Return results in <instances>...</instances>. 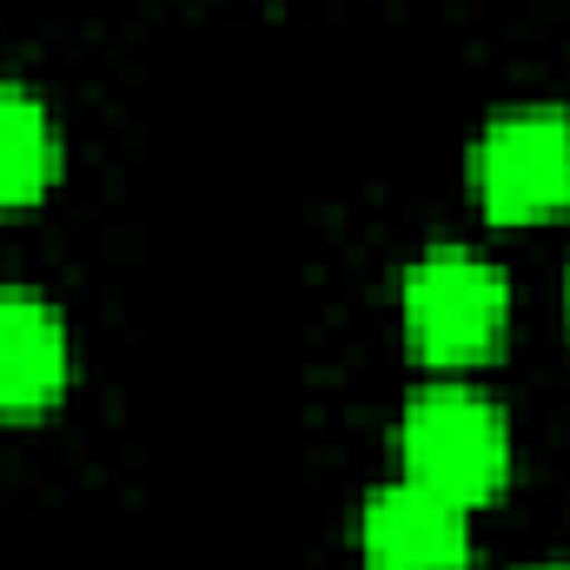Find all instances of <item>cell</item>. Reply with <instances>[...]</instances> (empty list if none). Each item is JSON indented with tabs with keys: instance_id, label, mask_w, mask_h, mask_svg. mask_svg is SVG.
<instances>
[{
	"instance_id": "6da1fadb",
	"label": "cell",
	"mask_w": 570,
	"mask_h": 570,
	"mask_svg": "<svg viewBox=\"0 0 570 570\" xmlns=\"http://www.w3.org/2000/svg\"><path fill=\"white\" fill-rule=\"evenodd\" d=\"M399 325L425 365H484L511 325V279L471 246H425L399 273Z\"/></svg>"
},
{
	"instance_id": "7a4b0ae2",
	"label": "cell",
	"mask_w": 570,
	"mask_h": 570,
	"mask_svg": "<svg viewBox=\"0 0 570 570\" xmlns=\"http://www.w3.org/2000/svg\"><path fill=\"white\" fill-rule=\"evenodd\" d=\"M399 478H419L458 504H484L511 478V419L471 385H419L392 425Z\"/></svg>"
},
{
	"instance_id": "3957f363",
	"label": "cell",
	"mask_w": 570,
	"mask_h": 570,
	"mask_svg": "<svg viewBox=\"0 0 570 570\" xmlns=\"http://www.w3.org/2000/svg\"><path fill=\"white\" fill-rule=\"evenodd\" d=\"M471 193L491 226H538L570 213V114L564 107H504L471 146Z\"/></svg>"
},
{
	"instance_id": "277c9868",
	"label": "cell",
	"mask_w": 570,
	"mask_h": 570,
	"mask_svg": "<svg viewBox=\"0 0 570 570\" xmlns=\"http://www.w3.org/2000/svg\"><path fill=\"white\" fill-rule=\"evenodd\" d=\"M358 564L365 570H464L471 564V504L392 478L358 504Z\"/></svg>"
},
{
	"instance_id": "5b68a950",
	"label": "cell",
	"mask_w": 570,
	"mask_h": 570,
	"mask_svg": "<svg viewBox=\"0 0 570 570\" xmlns=\"http://www.w3.org/2000/svg\"><path fill=\"white\" fill-rule=\"evenodd\" d=\"M73 379V338L53 298L0 285V419H40Z\"/></svg>"
},
{
	"instance_id": "8992f818",
	"label": "cell",
	"mask_w": 570,
	"mask_h": 570,
	"mask_svg": "<svg viewBox=\"0 0 570 570\" xmlns=\"http://www.w3.org/2000/svg\"><path fill=\"white\" fill-rule=\"evenodd\" d=\"M60 179V134L27 80H0V213L40 206Z\"/></svg>"
},
{
	"instance_id": "52a82bcc",
	"label": "cell",
	"mask_w": 570,
	"mask_h": 570,
	"mask_svg": "<svg viewBox=\"0 0 570 570\" xmlns=\"http://www.w3.org/2000/svg\"><path fill=\"white\" fill-rule=\"evenodd\" d=\"M524 570H570V564H524Z\"/></svg>"
},
{
	"instance_id": "ba28073f",
	"label": "cell",
	"mask_w": 570,
	"mask_h": 570,
	"mask_svg": "<svg viewBox=\"0 0 570 570\" xmlns=\"http://www.w3.org/2000/svg\"><path fill=\"white\" fill-rule=\"evenodd\" d=\"M564 312H570V273H564Z\"/></svg>"
}]
</instances>
